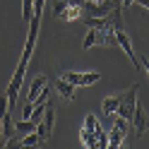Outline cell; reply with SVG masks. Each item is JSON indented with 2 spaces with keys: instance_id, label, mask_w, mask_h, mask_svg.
I'll list each match as a JSON object with an SVG mask.
<instances>
[{
  "instance_id": "1",
  "label": "cell",
  "mask_w": 149,
  "mask_h": 149,
  "mask_svg": "<svg viewBox=\"0 0 149 149\" xmlns=\"http://www.w3.org/2000/svg\"><path fill=\"white\" fill-rule=\"evenodd\" d=\"M53 127H55V106H53V101L48 99L46 111H43V116H41V120H39V125H36V132H39L41 142H46V139L53 135Z\"/></svg>"
},
{
  "instance_id": "2",
  "label": "cell",
  "mask_w": 149,
  "mask_h": 149,
  "mask_svg": "<svg viewBox=\"0 0 149 149\" xmlns=\"http://www.w3.org/2000/svg\"><path fill=\"white\" fill-rule=\"evenodd\" d=\"M137 89H139V82H135V84L123 94V101H120V106H118V111H116V116L125 118L127 123H130L132 111H135V106H137Z\"/></svg>"
},
{
  "instance_id": "3",
  "label": "cell",
  "mask_w": 149,
  "mask_h": 149,
  "mask_svg": "<svg viewBox=\"0 0 149 149\" xmlns=\"http://www.w3.org/2000/svg\"><path fill=\"white\" fill-rule=\"evenodd\" d=\"M63 79H68L74 87H91L101 79L99 72H63Z\"/></svg>"
},
{
  "instance_id": "4",
  "label": "cell",
  "mask_w": 149,
  "mask_h": 149,
  "mask_svg": "<svg viewBox=\"0 0 149 149\" xmlns=\"http://www.w3.org/2000/svg\"><path fill=\"white\" fill-rule=\"evenodd\" d=\"M125 132H127V120L118 116L116 123H113V127H111V132H108V147H113V149L123 147V142H125Z\"/></svg>"
},
{
  "instance_id": "5",
  "label": "cell",
  "mask_w": 149,
  "mask_h": 149,
  "mask_svg": "<svg viewBox=\"0 0 149 149\" xmlns=\"http://www.w3.org/2000/svg\"><path fill=\"white\" fill-rule=\"evenodd\" d=\"M113 36H116V43H118L120 48H123V51L127 53V58L132 60L135 70L139 72V70H142V65H139V58H137V55H135V51H132V41H130V36H127L123 29H116V31H113Z\"/></svg>"
},
{
  "instance_id": "6",
  "label": "cell",
  "mask_w": 149,
  "mask_h": 149,
  "mask_svg": "<svg viewBox=\"0 0 149 149\" xmlns=\"http://www.w3.org/2000/svg\"><path fill=\"white\" fill-rule=\"evenodd\" d=\"M130 123L135 125V135L137 137H142L144 132H147V123H149V118H147V113H144V108H142V104L137 101V106H135V111H132V118H130Z\"/></svg>"
},
{
  "instance_id": "7",
  "label": "cell",
  "mask_w": 149,
  "mask_h": 149,
  "mask_svg": "<svg viewBox=\"0 0 149 149\" xmlns=\"http://www.w3.org/2000/svg\"><path fill=\"white\" fill-rule=\"evenodd\" d=\"M120 101H123V94H113V96H106L101 101V108H104L106 116H116V111L120 106Z\"/></svg>"
},
{
  "instance_id": "8",
  "label": "cell",
  "mask_w": 149,
  "mask_h": 149,
  "mask_svg": "<svg viewBox=\"0 0 149 149\" xmlns=\"http://www.w3.org/2000/svg\"><path fill=\"white\" fill-rule=\"evenodd\" d=\"M46 84H48V79H46L43 74H36V77H34V82H31V87H29V94H26V101H31V104H34V99L39 96V91H41Z\"/></svg>"
},
{
  "instance_id": "9",
  "label": "cell",
  "mask_w": 149,
  "mask_h": 149,
  "mask_svg": "<svg viewBox=\"0 0 149 149\" xmlns=\"http://www.w3.org/2000/svg\"><path fill=\"white\" fill-rule=\"evenodd\" d=\"M55 89H58V94L65 99V101H74V84H70L68 79H58V84H55Z\"/></svg>"
},
{
  "instance_id": "10",
  "label": "cell",
  "mask_w": 149,
  "mask_h": 149,
  "mask_svg": "<svg viewBox=\"0 0 149 149\" xmlns=\"http://www.w3.org/2000/svg\"><path fill=\"white\" fill-rule=\"evenodd\" d=\"M79 139H82V144L89 147V149H96V147H99L96 132H91V130H87V127H82V130H79Z\"/></svg>"
},
{
  "instance_id": "11",
  "label": "cell",
  "mask_w": 149,
  "mask_h": 149,
  "mask_svg": "<svg viewBox=\"0 0 149 149\" xmlns=\"http://www.w3.org/2000/svg\"><path fill=\"white\" fill-rule=\"evenodd\" d=\"M36 144H41V137H39V132H26V137H22V139H17V144L15 147H36Z\"/></svg>"
},
{
  "instance_id": "12",
  "label": "cell",
  "mask_w": 149,
  "mask_h": 149,
  "mask_svg": "<svg viewBox=\"0 0 149 149\" xmlns=\"http://www.w3.org/2000/svg\"><path fill=\"white\" fill-rule=\"evenodd\" d=\"M15 130H17V135H26V132H34V130H36V125L31 123V120H19Z\"/></svg>"
},
{
  "instance_id": "13",
  "label": "cell",
  "mask_w": 149,
  "mask_h": 149,
  "mask_svg": "<svg viewBox=\"0 0 149 149\" xmlns=\"http://www.w3.org/2000/svg\"><path fill=\"white\" fill-rule=\"evenodd\" d=\"M91 46H96V31L89 26V34L84 36V41H82V48H84V51H89Z\"/></svg>"
},
{
  "instance_id": "14",
  "label": "cell",
  "mask_w": 149,
  "mask_h": 149,
  "mask_svg": "<svg viewBox=\"0 0 149 149\" xmlns=\"http://www.w3.org/2000/svg\"><path fill=\"white\" fill-rule=\"evenodd\" d=\"M84 127H87V130H91V132H96V130L101 127V125L96 123V116H91V113H89V116L84 118Z\"/></svg>"
},
{
  "instance_id": "15",
  "label": "cell",
  "mask_w": 149,
  "mask_h": 149,
  "mask_svg": "<svg viewBox=\"0 0 149 149\" xmlns=\"http://www.w3.org/2000/svg\"><path fill=\"white\" fill-rule=\"evenodd\" d=\"M139 65L147 70V74H149V58H144V55H139Z\"/></svg>"
},
{
  "instance_id": "16",
  "label": "cell",
  "mask_w": 149,
  "mask_h": 149,
  "mask_svg": "<svg viewBox=\"0 0 149 149\" xmlns=\"http://www.w3.org/2000/svg\"><path fill=\"white\" fill-rule=\"evenodd\" d=\"M5 144V137H3V116H0V147Z\"/></svg>"
}]
</instances>
